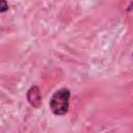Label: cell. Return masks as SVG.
<instances>
[{
	"instance_id": "cell-1",
	"label": "cell",
	"mask_w": 133,
	"mask_h": 133,
	"mask_svg": "<svg viewBox=\"0 0 133 133\" xmlns=\"http://www.w3.org/2000/svg\"><path fill=\"white\" fill-rule=\"evenodd\" d=\"M71 91L69 88H60L56 90L51 100H50V108L52 112L56 115H63L69 110L70 105Z\"/></svg>"
},
{
	"instance_id": "cell-2",
	"label": "cell",
	"mask_w": 133,
	"mask_h": 133,
	"mask_svg": "<svg viewBox=\"0 0 133 133\" xmlns=\"http://www.w3.org/2000/svg\"><path fill=\"white\" fill-rule=\"evenodd\" d=\"M27 100L30 103L31 106L33 107H38L42 103V95H41V90L37 86H32L29 88V90L27 91Z\"/></svg>"
},
{
	"instance_id": "cell-3",
	"label": "cell",
	"mask_w": 133,
	"mask_h": 133,
	"mask_svg": "<svg viewBox=\"0 0 133 133\" xmlns=\"http://www.w3.org/2000/svg\"><path fill=\"white\" fill-rule=\"evenodd\" d=\"M1 5H2V7H1V12H3L4 10H6L7 9V6H6V3L4 2V1H1V3H0Z\"/></svg>"
}]
</instances>
